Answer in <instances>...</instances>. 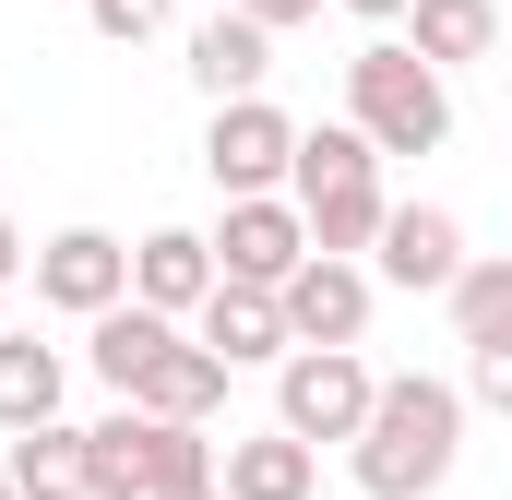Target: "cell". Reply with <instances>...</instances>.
Instances as JSON below:
<instances>
[{"label": "cell", "instance_id": "obj_1", "mask_svg": "<svg viewBox=\"0 0 512 500\" xmlns=\"http://www.w3.org/2000/svg\"><path fill=\"white\" fill-rule=\"evenodd\" d=\"M453 453H465V393L429 370H393L370 393V429L346 441V465H358V489L370 500H429L453 477Z\"/></svg>", "mask_w": 512, "mask_h": 500}, {"label": "cell", "instance_id": "obj_2", "mask_svg": "<svg viewBox=\"0 0 512 500\" xmlns=\"http://www.w3.org/2000/svg\"><path fill=\"white\" fill-rule=\"evenodd\" d=\"M286 191H298V215H310V250H370L382 239V143L358 120H322L298 131V167H286Z\"/></svg>", "mask_w": 512, "mask_h": 500}, {"label": "cell", "instance_id": "obj_3", "mask_svg": "<svg viewBox=\"0 0 512 500\" xmlns=\"http://www.w3.org/2000/svg\"><path fill=\"white\" fill-rule=\"evenodd\" d=\"M346 120L370 131L382 155H441V143H453V84H441V60H417L405 36H370V48L346 60Z\"/></svg>", "mask_w": 512, "mask_h": 500}, {"label": "cell", "instance_id": "obj_4", "mask_svg": "<svg viewBox=\"0 0 512 500\" xmlns=\"http://www.w3.org/2000/svg\"><path fill=\"white\" fill-rule=\"evenodd\" d=\"M370 358L358 346H286L274 358V417L298 429V441H358L370 429Z\"/></svg>", "mask_w": 512, "mask_h": 500}, {"label": "cell", "instance_id": "obj_5", "mask_svg": "<svg viewBox=\"0 0 512 500\" xmlns=\"http://www.w3.org/2000/svg\"><path fill=\"white\" fill-rule=\"evenodd\" d=\"M298 262H310V215H298V191H227L215 274H227V286H286Z\"/></svg>", "mask_w": 512, "mask_h": 500}, {"label": "cell", "instance_id": "obj_6", "mask_svg": "<svg viewBox=\"0 0 512 500\" xmlns=\"http://www.w3.org/2000/svg\"><path fill=\"white\" fill-rule=\"evenodd\" d=\"M203 167H215V191H286V167H298V120H286L274 96H227L215 131H203Z\"/></svg>", "mask_w": 512, "mask_h": 500}, {"label": "cell", "instance_id": "obj_7", "mask_svg": "<svg viewBox=\"0 0 512 500\" xmlns=\"http://www.w3.org/2000/svg\"><path fill=\"white\" fill-rule=\"evenodd\" d=\"M274 298H286V334H298V346H358V334H370V274H358V250H310Z\"/></svg>", "mask_w": 512, "mask_h": 500}, {"label": "cell", "instance_id": "obj_8", "mask_svg": "<svg viewBox=\"0 0 512 500\" xmlns=\"http://www.w3.org/2000/svg\"><path fill=\"white\" fill-rule=\"evenodd\" d=\"M36 298H48V310H72V322L120 310V298H131V250L108 239V227H60V239L36 250Z\"/></svg>", "mask_w": 512, "mask_h": 500}, {"label": "cell", "instance_id": "obj_9", "mask_svg": "<svg viewBox=\"0 0 512 500\" xmlns=\"http://www.w3.org/2000/svg\"><path fill=\"white\" fill-rule=\"evenodd\" d=\"M262 72H274V24H251L239 0L191 24V84H203L215 108H227V96H262Z\"/></svg>", "mask_w": 512, "mask_h": 500}, {"label": "cell", "instance_id": "obj_10", "mask_svg": "<svg viewBox=\"0 0 512 500\" xmlns=\"http://www.w3.org/2000/svg\"><path fill=\"white\" fill-rule=\"evenodd\" d=\"M191 322H203V346H215L227 370H262V358L298 346V334H286V298H274V286H227V274H215V298H203Z\"/></svg>", "mask_w": 512, "mask_h": 500}, {"label": "cell", "instance_id": "obj_11", "mask_svg": "<svg viewBox=\"0 0 512 500\" xmlns=\"http://www.w3.org/2000/svg\"><path fill=\"white\" fill-rule=\"evenodd\" d=\"M215 477H227V500H310L322 489V441H298V429L274 417V429H251V441H227Z\"/></svg>", "mask_w": 512, "mask_h": 500}, {"label": "cell", "instance_id": "obj_12", "mask_svg": "<svg viewBox=\"0 0 512 500\" xmlns=\"http://www.w3.org/2000/svg\"><path fill=\"white\" fill-rule=\"evenodd\" d=\"M370 250H382V286H453V274H465V227H453L441 203H393Z\"/></svg>", "mask_w": 512, "mask_h": 500}, {"label": "cell", "instance_id": "obj_13", "mask_svg": "<svg viewBox=\"0 0 512 500\" xmlns=\"http://www.w3.org/2000/svg\"><path fill=\"white\" fill-rule=\"evenodd\" d=\"M131 298L143 310H203L215 298V239H191V227H155V239H131Z\"/></svg>", "mask_w": 512, "mask_h": 500}, {"label": "cell", "instance_id": "obj_14", "mask_svg": "<svg viewBox=\"0 0 512 500\" xmlns=\"http://www.w3.org/2000/svg\"><path fill=\"white\" fill-rule=\"evenodd\" d=\"M84 334H96L84 358H96V381H108V393H143V370H155V358L179 346V322H167V310H143V298H120V310H96Z\"/></svg>", "mask_w": 512, "mask_h": 500}, {"label": "cell", "instance_id": "obj_15", "mask_svg": "<svg viewBox=\"0 0 512 500\" xmlns=\"http://www.w3.org/2000/svg\"><path fill=\"white\" fill-rule=\"evenodd\" d=\"M131 405H155V417H191V429H203V417L227 405V358H215L203 334H179V346L143 370V393H131Z\"/></svg>", "mask_w": 512, "mask_h": 500}, {"label": "cell", "instance_id": "obj_16", "mask_svg": "<svg viewBox=\"0 0 512 500\" xmlns=\"http://www.w3.org/2000/svg\"><path fill=\"white\" fill-rule=\"evenodd\" d=\"M405 48L417 60H489L501 48V0H405Z\"/></svg>", "mask_w": 512, "mask_h": 500}, {"label": "cell", "instance_id": "obj_17", "mask_svg": "<svg viewBox=\"0 0 512 500\" xmlns=\"http://www.w3.org/2000/svg\"><path fill=\"white\" fill-rule=\"evenodd\" d=\"M12 489L24 500H84V429H60V417L12 429Z\"/></svg>", "mask_w": 512, "mask_h": 500}, {"label": "cell", "instance_id": "obj_18", "mask_svg": "<svg viewBox=\"0 0 512 500\" xmlns=\"http://www.w3.org/2000/svg\"><path fill=\"white\" fill-rule=\"evenodd\" d=\"M60 346H36V334H0V429H36V417H60Z\"/></svg>", "mask_w": 512, "mask_h": 500}, {"label": "cell", "instance_id": "obj_19", "mask_svg": "<svg viewBox=\"0 0 512 500\" xmlns=\"http://www.w3.org/2000/svg\"><path fill=\"white\" fill-rule=\"evenodd\" d=\"M441 298H453V334H465V346H512V250L501 262H465Z\"/></svg>", "mask_w": 512, "mask_h": 500}, {"label": "cell", "instance_id": "obj_20", "mask_svg": "<svg viewBox=\"0 0 512 500\" xmlns=\"http://www.w3.org/2000/svg\"><path fill=\"white\" fill-rule=\"evenodd\" d=\"M167 12H179V0H84V24H96L108 48H143V36H167Z\"/></svg>", "mask_w": 512, "mask_h": 500}, {"label": "cell", "instance_id": "obj_21", "mask_svg": "<svg viewBox=\"0 0 512 500\" xmlns=\"http://www.w3.org/2000/svg\"><path fill=\"white\" fill-rule=\"evenodd\" d=\"M465 393H477L489 417H512V346H477V370H465Z\"/></svg>", "mask_w": 512, "mask_h": 500}, {"label": "cell", "instance_id": "obj_22", "mask_svg": "<svg viewBox=\"0 0 512 500\" xmlns=\"http://www.w3.org/2000/svg\"><path fill=\"white\" fill-rule=\"evenodd\" d=\"M239 12H251V24H274V36H286V24H310L322 0H239Z\"/></svg>", "mask_w": 512, "mask_h": 500}, {"label": "cell", "instance_id": "obj_23", "mask_svg": "<svg viewBox=\"0 0 512 500\" xmlns=\"http://www.w3.org/2000/svg\"><path fill=\"white\" fill-rule=\"evenodd\" d=\"M12 274H24V227L0 215V286H12Z\"/></svg>", "mask_w": 512, "mask_h": 500}, {"label": "cell", "instance_id": "obj_24", "mask_svg": "<svg viewBox=\"0 0 512 500\" xmlns=\"http://www.w3.org/2000/svg\"><path fill=\"white\" fill-rule=\"evenodd\" d=\"M155 500H227V477H179V489H155Z\"/></svg>", "mask_w": 512, "mask_h": 500}, {"label": "cell", "instance_id": "obj_25", "mask_svg": "<svg viewBox=\"0 0 512 500\" xmlns=\"http://www.w3.org/2000/svg\"><path fill=\"white\" fill-rule=\"evenodd\" d=\"M346 12H358V24H405V0H346Z\"/></svg>", "mask_w": 512, "mask_h": 500}, {"label": "cell", "instance_id": "obj_26", "mask_svg": "<svg viewBox=\"0 0 512 500\" xmlns=\"http://www.w3.org/2000/svg\"><path fill=\"white\" fill-rule=\"evenodd\" d=\"M0 500H24V489H12V465H0Z\"/></svg>", "mask_w": 512, "mask_h": 500}]
</instances>
